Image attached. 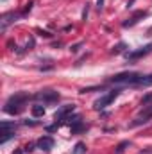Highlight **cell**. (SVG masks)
<instances>
[{
    "instance_id": "obj_1",
    "label": "cell",
    "mask_w": 152,
    "mask_h": 154,
    "mask_svg": "<svg viewBox=\"0 0 152 154\" xmlns=\"http://www.w3.org/2000/svg\"><path fill=\"white\" fill-rule=\"evenodd\" d=\"M29 100V93H14L13 97H9V100L5 102V106H4V111L5 113H9V115H18L22 109H23V106H25V102Z\"/></svg>"
},
{
    "instance_id": "obj_2",
    "label": "cell",
    "mask_w": 152,
    "mask_h": 154,
    "mask_svg": "<svg viewBox=\"0 0 152 154\" xmlns=\"http://www.w3.org/2000/svg\"><path fill=\"white\" fill-rule=\"evenodd\" d=\"M120 95V90H111L109 93H106V95H102L100 99H97L95 102H93V108L97 109V111H100V109H104V108H108L111 102H113L114 99Z\"/></svg>"
},
{
    "instance_id": "obj_3",
    "label": "cell",
    "mask_w": 152,
    "mask_h": 154,
    "mask_svg": "<svg viewBox=\"0 0 152 154\" xmlns=\"http://www.w3.org/2000/svg\"><path fill=\"white\" fill-rule=\"evenodd\" d=\"M140 75L136 72H123V74H118V75H113L109 81L113 84H136L138 82Z\"/></svg>"
},
{
    "instance_id": "obj_4",
    "label": "cell",
    "mask_w": 152,
    "mask_h": 154,
    "mask_svg": "<svg viewBox=\"0 0 152 154\" xmlns=\"http://www.w3.org/2000/svg\"><path fill=\"white\" fill-rule=\"evenodd\" d=\"M152 118V100L149 102V104H145L143 106V109H141V113H140V116L131 124V127H136V125H141V124H147L149 120Z\"/></svg>"
},
{
    "instance_id": "obj_5",
    "label": "cell",
    "mask_w": 152,
    "mask_h": 154,
    "mask_svg": "<svg viewBox=\"0 0 152 154\" xmlns=\"http://www.w3.org/2000/svg\"><path fill=\"white\" fill-rule=\"evenodd\" d=\"M34 99L38 100H43V104H50V102H56L59 100V93L54 91V90H41L34 95Z\"/></svg>"
},
{
    "instance_id": "obj_6",
    "label": "cell",
    "mask_w": 152,
    "mask_h": 154,
    "mask_svg": "<svg viewBox=\"0 0 152 154\" xmlns=\"http://www.w3.org/2000/svg\"><path fill=\"white\" fill-rule=\"evenodd\" d=\"M74 109H75V106L74 104H68V106H63V108H59L57 111H56V115H54V120H56V124H63V120H68V116L70 113H74Z\"/></svg>"
},
{
    "instance_id": "obj_7",
    "label": "cell",
    "mask_w": 152,
    "mask_h": 154,
    "mask_svg": "<svg viewBox=\"0 0 152 154\" xmlns=\"http://www.w3.org/2000/svg\"><path fill=\"white\" fill-rule=\"evenodd\" d=\"M20 16H22V14H16L14 11L2 14V18H0V31L4 32V31L7 29V25H9V23H14V22H18V18H20Z\"/></svg>"
},
{
    "instance_id": "obj_8",
    "label": "cell",
    "mask_w": 152,
    "mask_h": 154,
    "mask_svg": "<svg viewBox=\"0 0 152 154\" xmlns=\"http://www.w3.org/2000/svg\"><path fill=\"white\" fill-rule=\"evenodd\" d=\"M36 147L41 151H50L54 147V138L52 136H41L38 142H36Z\"/></svg>"
},
{
    "instance_id": "obj_9",
    "label": "cell",
    "mask_w": 152,
    "mask_h": 154,
    "mask_svg": "<svg viewBox=\"0 0 152 154\" xmlns=\"http://www.w3.org/2000/svg\"><path fill=\"white\" fill-rule=\"evenodd\" d=\"M145 16H147V11H136V13H134L127 22H123L122 25H123V27H132V25H136L141 18H145Z\"/></svg>"
},
{
    "instance_id": "obj_10",
    "label": "cell",
    "mask_w": 152,
    "mask_h": 154,
    "mask_svg": "<svg viewBox=\"0 0 152 154\" xmlns=\"http://www.w3.org/2000/svg\"><path fill=\"white\" fill-rule=\"evenodd\" d=\"M149 52H152V43L141 47V48L136 50V52H129V54H127V59H138V57H141V56H147Z\"/></svg>"
},
{
    "instance_id": "obj_11",
    "label": "cell",
    "mask_w": 152,
    "mask_h": 154,
    "mask_svg": "<svg viewBox=\"0 0 152 154\" xmlns=\"http://www.w3.org/2000/svg\"><path fill=\"white\" fill-rule=\"evenodd\" d=\"M136 86H152V74H149V75H140Z\"/></svg>"
},
{
    "instance_id": "obj_12",
    "label": "cell",
    "mask_w": 152,
    "mask_h": 154,
    "mask_svg": "<svg viewBox=\"0 0 152 154\" xmlns=\"http://www.w3.org/2000/svg\"><path fill=\"white\" fill-rule=\"evenodd\" d=\"M72 154H86V143L84 142H77Z\"/></svg>"
},
{
    "instance_id": "obj_13",
    "label": "cell",
    "mask_w": 152,
    "mask_h": 154,
    "mask_svg": "<svg viewBox=\"0 0 152 154\" xmlns=\"http://www.w3.org/2000/svg\"><path fill=\"white\" fill-rule=\"evenodd\" d=\"M129 145H131V142H122V143H118V145L114 147V154H123Z\"/></svg>"
},
{
    "instance_id": "obj_14",
    "label": "cell",
    "mask_w": 152,
    "mask_h": 154,
    "mask_svg": "<svg viewBox=\"0 0 152 154\" xmlns=\"http://www.w3.org/2000/svg\"><path fill=\"white\" fill-rule=\"evenodd\" d=\"M32 115H34V116H43V115H45V108H43L41 104L32 106Z\"/></svg>"
},
{
    "instance_id": "obj_15",
    "label": "cell",
    "mask_w": 152,
    "mask_h": 154,
    "mask_svg": "<svg viewBox=\"0 0 152 154\" xmlns=\"http://www.w3.org/2000/svg\"><path fill=\"white\" fill-rule=\"evenodd\" d=\"M14 122H2V129H14Z\"/></svg>"
},
{
    "instance_id": "obj_16",
    "label": "cell",
    "mask_w": 152,
    "mask_h": 154,
    "mask_svg": "<svg viewBox=\"0 0 152 154\" xmlns=\"http://www.w3.org/2000/svg\"><path fill=\"white\" fill-rule=\"evenodd\" d=\"M123 48H125V45H123V43H118L116 47H113V52H116V54H120V52H122Z\"/></svg>"
},
{
    "instance_id": "obj_17",
    "label": "cell",
    "mask_w": 152,
    "mask_h": 154,
    "mask_svg": "<svg viewBox=\"0 0 152 154\" xmlns=\"http://www.w3.org/2000/svg\"><path fill=\"white\" fill-rule=\"evenodd\" d=\"M23 151H25V152H32V151H34V143H29V145H25V147H23Z\"/></svg>"
},
{
    "instance_id": "obj_18",
    "label": "cell",
    "mask_w": 152,
    "mask_h": 154,
    "mask_svg": "<svg viewBox=\"0 0 152 154\" xmlns=\"http://www.w3.org/2000/svg\"><path fill=\"white\" fill-rule=\"evenodd\" d=\"M97 9H99V11L104 9V0H97Z\"/></svg>"
},
{
    "instance_id": "obj_19",
    "label": "cell",
    "mask_w": 152,
    "mask_h": 154,
    "mask_svg": "<svg viewBox=\"0 0 152 154\" xmlns=\"http://www.w3.org/2000/svg\"><path fill=\"white\" fill-rule=\"evenodd\" d=\"M140 154H152V147L145 149V151H140Z\"/></svg>"
},
{
    "instance_id": "obj_20",
    "label": "cell",
    "mask_w": 152,
    "mask_h": 154,
    "mask_svg": "<svg viewBox=\"0 0 152 154\" xmlns=\"http://www.w3.org/2000/svg\"><path fill=\"white\" fill-rule=\"evenodd\" d=\"M82 18H84V20L88 18V5H86V7H84V11H82Z\"/></svg>"
},
{
    "instance_id": "obj_21",
    "label": "cell",
    "mask_w": 152,
    "mask_h": 154,
    "mask_svg": "<svg viewBox=\"0 0 152 154\" xmlns=\"http://www.w3.org/2000/svg\"><path fill=\"white\" fill-rule=\"evenodd\" d=\"M132 4H134V0H129V2H127V5H132Z\"/></svg>"
}]
</instances>
